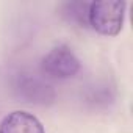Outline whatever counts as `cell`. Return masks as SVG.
Here are the masks:
<instances>
[{
    "instance_id": "cell-1",
    "label": "cell",
    "mask_w": 133,
    "mask_h": 133,
    "mask_svg": "<svg viewBox=\"0 0 133 133\" xmlns=\"http://www.w3.org/2000/svg\"><path fill=\"white\" fill-rule=\"evenodd\" d=\"M125 2L121 0H100L89 3L88 24L92 30L103 36H116L121 33L125 17Z\"/></svg>"
},
{
    "instance_id": "cell-2",
    "label": "cell",
    "mask_w": 133,
    "mask_h": 133,
    "mask_svg": "<svg viewBox=\"0 0 133 133\" xmlns=\"http://www.w3.org/2000/svg\"><path fill=\"white\" fill-rule=\"evenodd\" d=\"M42 71L53 78H71L80 71V59L68 45H56L42 58Z\"/></svg>"
},
{
    "instance_id": "cell-3",
    "label": "cell",
    "mask_w": 133,
    "mask_h": 133,
    "mask_svg": "<svg viewBox=\"0 0 133 133\" xmlns=\"http://www.w3.org/2000/svg\"><path fill=\"white\" fill-rule=\"evenodd\" d=\"M0 133H45L41 121L27 111H13L0 122Z\"/></svg>"
}]
</instances>
